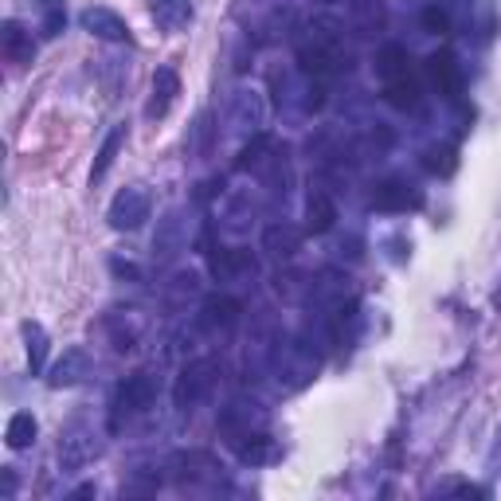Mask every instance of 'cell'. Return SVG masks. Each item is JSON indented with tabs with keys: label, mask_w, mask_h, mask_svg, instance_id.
<instances>
[{
	"label": "cell",
	"mask_w": 501,
	"mask_h": 501,
	"mask_svg": "<svg viewBox=\"0 0 501 501\" xmlns=\"http://www.w3.org/2000/svg\"><path fill=\"white\" fill-rule=\"evenodd\" d=\"M298 59H302L306 71H317V74H329V71H341L349 67V56H345V44L329 31V24H317L310 36L298 44Z\"/></svg>",
	"instance_id": "6da1fadb"
},
{
	"label": "cell",
	"mask_w": 501,
	"mask_h": 501,
	"mask_svg": "<svg viewBox=\"0 0 501 501\" xmlns=\"http://www.w3.org/2000/svg\"><path fill=\"white\" fill-rule=\"evenodd\" d=\"M216 380H220V365L212 357L204 360H192V365L180 372V380H177V388H173V400H177V408H196L200 400L208 396L212 388H216Z\"/></svg>",
	"instance_id": "7a4b0ae2"
},
{
	"label": "cell",
	"mask_w": 501,
	"mask_h": 501,
	"mask_svg": "<svg viewBox=\"0 0 501 501\" xmlns=\"http://www.w3.org/2000/svg\"><path fill=\"white\" fill-rule=\"evenodd\" d=\"M110 228L114 231H134L142 228V223L149 220V192L145 188H122L118 196H114L110 204Z\"/></svg>",
	"instance_id": "3957f363"
},
{
	"label": "cell",
	"mask_w": 501,
	"mask_h": 501,
	"mask_svg": "<svg viewBox=\"0 0 501 501\" xmlns=\"http://www.w3.org/2000/svg\"><path fill=\"white\" fill-rule=\"evenodd\" d=\"M157 396V384L149 372H134V376H125L118 384V392H114V415H137L145 411L149 403Z\"/></svg>",
	"instance_id": "277c9868"
},
{
	"label": "cell",
	"mask_w": 501,
	"mask_h": 501,
	"mask_svg": "<svg viewBox=\"0 0 501 501\" xmlns=\"http://www.w3.org/2000/svg\"><path fill=\"white\" fill-rule=\"evenodd\" d=\"M372 208L376 212H415V208H423V192L403 185V180H380L372 188Z\"/></svg>",
	"instance_id": "5b68a950"
},
{
	"label": "cell",
	"mask_w": 501,
	"mask_h": 501,
	"mask_svg": "<svg viewBox=\"0 0 501 501\" xmlns=\"http://www.w3.org/2000/svg\"><path fill=\"white\" fill-rule=\"evenodd\" d=\"M94 454H99V443H94V435L82 428V423H74V428L63 431V439H59V462L67 466V471H79V466H87Z\"/></svg>",
	"instance_id": "8992f818"
},
{
	"label": "cell",
	"mask_w": 501,
	"mask_h": 501,
	"mask_svg": "<svg viewBox=\"0 0 501 501\" xmlns=\"http://www.w3.org/2000/svg\"><path fill=\"white\" fill-rule=\"evenodd\" d=\"M428 74H431L435 91H439L446 102H454L458 94H462V71H458V63H454L451 51H439V56H431L428 59Z\"/></svg>",
	"instance_id": "52a82bcc"
},
{
	"label": "cell",
	"mask_w": 501,
	"mask_h": 501,
	"mask_svg": "<svg viewBox=\"0 0 501 501\" xmlns=\"http://www.w3.org/2000/svg\"><path fill=\"white\" fill-rule=\"evenodd\" d=\"M79 24L91 31V36H99V39H130V24L118 16V13H110V8H87V13L79 16Z\"/></svg>",
	"instance_id": "ba28073f"
},
{
	"label": "cell",
	"mask_w": 501,
	"mask_h": 501,
	"mask_svg": "<svg viewBox=\"0 0 501 501\" xmlns=\"http://www.w3.org/2000/svg\"><path fill=\"white\" fill-rule=\"evenodd\" d=\"M177 94H180L177 71H173V67H157V74H153V99H149L145 114H149V118H165L168 106L177 102Z\"/></svg>",
	"instance_id": "9c48e42d"
},
{
	"label": "cell",
	"mask_w": 501,
	"mask_h": 501,
	"mask_svg": "<svg viewBox=\"0 0 501 501\" xmlns=\"http://www.w3.org/2000/svg\"><path fill=\"white\" fill-rule=\"evenodd\" d=\"M263 251H271L274 259H290V255L302 251V228H294V223H271V228L263 231Z\"/></svg>",
	"instance_id": "30bf717a"
},
{
	"label": "cell",
	"mask_w": 501,
	"mask_h": 501,
	"mask_svg": "<svg viewBox=\"0 0 501 501\" xmlns=\"http://www.w3.org/2000/svg\"><path fill=\"white\" fill-rule=\"evenodd\" d=\"M0 48H4V59L20 63V67L31 63V56H36V44H31L24 24H16V20H4V24H0Z\"/></svg>",
	"instance_id": "8fae6325"
},
{
	"label": "cell",
	"mask_w": 501,
	"mask_h": 501,
	"mask_svg": "<svg viewBox=\"0 0 501 501\" xmlns=\"http://www.w3.org/2000/svg\"><path fill=\"white\" fill-rule=\"evenodd\" d=\"M87 368H91L87 349H67V353L56 360V368H51L48 384H51V388H71V384H79L82 376H87Z\"/></svg>",
	"instance_id": "7c38bea8"
},
{
	"label": "cell",
	"mask_w": 501,
	"mask_h": 501,
	"mask_svg": "<svg viewBox=\"0 0 501 501\" xmlns=\"http://www.w3.org/2000/svg\"><path fill=\"white\" fill-rule=\"evenodd\" d=\"M149 13H153L157 28L180 31L192 24V0H149Z\"/></svg>",
	"instance_id": "4fadbf2b"
},
{
	"label": "cell",
	"mask_w": 501,
	"mask_h": 501,
	"mask_svg": "<svg viewBox=\"0 0 501 501\" xmlns=\"http://www.w3.org/2000/svg\"><path fill=\"white\" fill-rule=\"evenodd\" d=\"M236 451L243 462H251V466H259V462H274L279 458V446H274L271 435H263V431H255V435H243V439H236Z\"/></svg>",
	"instance_id": "5bb4252c"
},
{
	"label": "cell",
	"mask_w": 501,
	"mask_h": 501,
	"mask_svg": "<svg viewBox=\"0 0 501 501\" xmlns=\"http://www.w3.org/2000/svg\"><path fill=\"white\" fill-rule=\"evenodd\" d=\"M333 220H337L333 200H329L325 192H314L310 204H306V231H310V236H325V231L333 228Z\"/></svg>",
	"instance_id": "9a60e30c"
},
{
	"label": "cell",
	"mask_w": 501,
	"mask_h": 501,
	"mask_svg": "<svg viewBox=\"0 0 501 501\" xmlns=\"http://www.w3.org/2000/svg\"><path fill=\"white\" fill-rule=\"evenodd\" d=\"M185 247V231H180V212H168L161 220V231L153 236V251L161 255V259H173V255Z\"/></svg>",
	"instance_id": "2e32d148"
},
{
	"label": "cell",
	"mask_w": 501,
	"mask_h": 501,
	"mask_svg": "<svg viewBox=\"0 0 501 501\" xmlns=\"http://www.w3.org/2000/svg\"><path fill=\"white\" fill-rule=\"evenodd\" d=\"M384 99L396 106V110H415V106H419V82L411 79V71L400 74V79L384 82Z\"/></svg>",
	"instance_id": "e0dca14e"
},
{
	"label": "cell",
	"mask_w": 501,
	"mask_h": 501,
	"mask_svg": "<svg viewBox=\"0 0 501 501\" xmlns=\"http://www.w3.org/2000/svg\"><path fill=\"white\" fill-rule=\"evenodd\" d=\"M200 322L208 329H231L239 322V302L236 298H212L204 306V314H200Z\"/></svg>",
	"instance_id": "ac0fdd59"
},
{
	"label": "cell",
	"mask_w": 501,
	"mask_h": 501,
	"mask_svg": "<svg viewBox=\"0 0 501 501\" xmlns=\"http://www.w3.org/2000/svg\"><path fill=\"white\" fill-rule=\"evenodd\" d=\"M122 142H125V122H122V125H114V130L106 134V142H102V149H99V157H94V168H91V185L110 173V165H114V157H118Z\"/></svg>",
	"instance_id": "d6986e66"
},
{
	"label": "cell",
	"mask_w": 501,
	"mask_h": 501,
	"mask_svg": "<svg viewBox=\"0 0 501 501\" xmlns=\"http://www.w3.org/2000/svg\"><path fill=\"white\" fill-rule=\"evenodd\" d=\"M231 125L236 130H259L263 125V106H259V94H251V91H243L239 99H236V114H231Z\"/></svg>",
	"instance_id": "ffe728a7"
},
{
	"label": "cell",
	"mask_w": 501,
	"mask_h": 501,
	"mask_svg": "<svg viewBox=\"0 0 501 501\" xmlns=\"http://www.w3.org/2000/svg\"><path fill=\"white\" fill-rule=\"evenodd\" d=\"M36 419H31L28 411H16L13 419H8V431H4V443L13 446V451H24V446L36 443Z\"/></svg>",
	"instance_id": "44dd1931"
},
{
	"label": "cell",
	"mask_w": 501,
	"mask_h": 501,
	"mask_svg": "<svg viewBox=\"0 0 501 501\" xmlns=\"http://www.w3.org/2000/svg\"><path fill=\"white\" fill-rule=\"evenodd\" d=\"M376 74L384 82H392V79H400V74H408V51H403L400 44H388L376 56Z\"/></svg>",
	"instance_id": "7402d4cb"
},
{
	"label": "cell",
	"mask_w": 501,
	"mask_h": 501,
	"mask_svg": "<svg viewBox=\"0 0 501 501\" xmlns=\"http://www.w3.org/2000/svg\"><path fill=\"white\" fill-rule=\"evenodd\" d=\"M216 274L220 279H247V274H255V259L247 251H228L223 259H216Z\"/></svg>",
	"instance_id": "603a6c76"
},
{
	"label": "cell",
	"mask_w": 501,
	"mask_h": 501,
	"mask_svg": "<svg viewBox=\"0 0 501 501\" xmlns=\"http://www.w3.org/2000/svg\"><path fill=\"white\" fill-rule=\"evenodd\" d=\"M24 337H28V365H31V376H39V372H44V357H48V333H44V325L28 322V325H24Z\"/></svg>",
	"instance_id": "cb8c5ba5"
},
{
	"label": "cell",
	"mask_w": 501,
	"mask_h": 501,
	"mask_svg": "<svg viewBox=\"0 0 501 501\" xmlns=\"http://www.w3.org/2000/svg\"><path fill=\"white\" fill-rule=\"evenodd\" d=\"M454 165H458L454 145H431V149H423V168H428V173H435V177H451Z\"/></svg>",
	"instance_id": "d4e9b609"
},
{
	"label": "cell",
	"mask_w": 501,
	"mask_h": 501,
	"mask_svg": "<svg viewBox=\"0 0 501 501\" xmlns=\"http://www.w3.org/2000/svg\"><path fill=\"white\" fill-rule=\"evenodd\" d=\"M39 8H44V36L56 39L63 28H67V13H63V0H39Z\"/></svg>",
	"instance_id": "484cf974"
},
{
	"label": "cell",
	"mask_w": 501,
	"mask_h": 501,
	"mask_svg": "<svg viewBox=\"0 0 501 501\" xmlns=\"http://www.w3.org/2000/svg\"><path fill=\"white\" fill-rule=\"evenodd\" d=\"M419 24L431 31V36H443V31H451V16H446V8H439V4H428L419 13Z\"/></svg>",
	"instance_id": "4316f807"
},
{
	"label": "cell",
	"mask_w": 501,
	"mask_h": 501,
	"mask_svg": "<svg viewBox=\"0 0 501 501\" xmlns=\"http://www.w3.org/2000/svg\"><path fill=\"white\" fill-rule=\"evenodd\" d=\"M454 494L458 497H486V489L482 486H454Z\"/></svg>",
	"instance_id": "83f0119b"
},
{
	"label": "cell",
	"mask_w": 501,
	"mask_h": 501,
	"mask_svg": "<svg viewBox=\"0 0 501 501\" xmlns=\"http://www.w3.org/2000/svg\"><path fill=\"white\" fill-rule=\"evenodd\" d=\"M13 494H16V474L4 471V497H13Z\"/></svg>",
	"instance_id": "f1b7e54d"
},
{
	"label": "cell",
	"mask_w": 501,
	"mask_h": 501,
	"mask_svg": "<svg viewBox=\"0 0 501 501\" xmlns=\"http://www.w3.org/2000/svg\"><path fill=\"white\" fill-rule=\"evenodd\" d=\"M494 302H497V306H501V290H497V294H494Z\"/></svg>",
	"instance_id": "f546056e"
}]
</instances>
